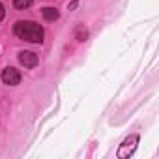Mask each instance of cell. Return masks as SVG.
I'll list each match as a JSON object with an SVG mask.
<instances>
[{
	"label": "cell",
	"mask_w": 159,
	"mask_h": 159,
	"mask_svg": "<svg viewBox=\"0 0 159 159\" xmlns=\"http://www.w3.org/2000/svg\"><path fill=\"white\" fill-rule=\"evenodd\" d=\"M13 32L17 38L30 41V43H41L43 41V28L34 21H17L13 26Z\"/></svg>",
	"instance_id": "cell-1"
},
{
	"label": "cell",
	"mask_w": 159,
	"mask_h": 159,
	"mask_svg": "<svg viewBox=\"0 0 159 159\" xmlns=\"http://www.w3.org/2000/svg\"><path fill=\"white\" fill-rule=\"evenodd\" d=\"M137 142H139V137H137V135H131L129 139H125V140H124V144H122V146H120V150H118V157H120V159L129 157V155L135 152Z\"/></svg>",
	"instance_id": "cell-2"
},
{
	"label": "cell",
	"mask_w": 159,
	"mask_h": 159,
	"mask_svg": "<svg viewBox=\"0 0 159 159\" xmlns=\"http://www.w3.org/2000/svg\"><path fill=\"white\" fill-rule=\"evenodd\" d=\"M2 81H4V84H8V86L19 84V83H21V73H19V69H15V67H6V69L2 71Z\"/></svg>",
	"instance_id": "cell-3"
},
{
	"label": "cell",
	"mask_w": 159,
	"mask_h": 159,
	"mask_svg": "<svg viewBox=\"0 0 159 159\" xmlns=\"http://www.w3.org/2000/svg\"><path fill=\"white\" fill-rule=\"evenodd\" d=\"M19 62L25 67H34V66H38V54L32 51H23V52H19Z\"/></svg>",
	"instance_id": "cell-4"
},
{
	"label": "cell",
	"mask_w": 159,
	"mask_h": 159,
	"mask_svg": "<svg viewBox=\"0 0 159 159\" xmlns=\"http://www.w3.org/2000/svg\"><path fill=\"white\" fill-rule=\"evenodd\" d=\"M41 13H43L45 21H56V19H58V15H60L56 8H43V10H41Z\"/></svg>",
	"instance_id": "cell-5"
},
{
	"label": "cell",
	"mask_w": 159,
	"mask_h": 159,
	"mask_svg": "<svg viewBox=\"0 0 159 159\" xmlns=\"http://www.w3.org/2000/svg\"><path fill=\"white\" fill-rule=\"evenodd\" d=\"M32 2H34V0H13V6L17 10H28L32 6Z\"/></svg>",
	"instance_id": "cell-6"
},
{
	"label": "cell",
	"mask_w": 159,
	"mask_h": 159,
	"mask_svg": "<svg viewBox=\"0 0 159 159\" xmlns=\"http://www.w3.org/2000/svg\"><path fill=\"white\" fill-rule=\"evenodd\" d=\"M4 15H6V10H4V6H2V4H0V23H2Z\"/></svg>",
	"instance_id": "cell-7"
}]
</instances>
